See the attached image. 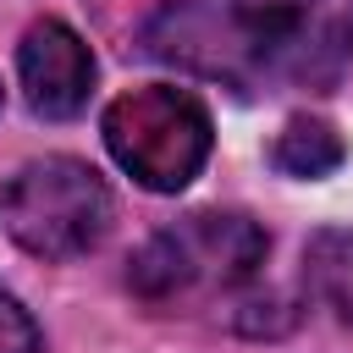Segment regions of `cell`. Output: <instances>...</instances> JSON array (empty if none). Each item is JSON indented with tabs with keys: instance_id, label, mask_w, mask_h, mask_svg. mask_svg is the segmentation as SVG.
<instances>
[{
	"instance_id": "cell-1",
	"label": "cell",
	"mask_w": 353,
	"mask_h": 353,
	"mask_svg": "<svg viewBox=\"0 0 353 353\" xmlns=\"http://www.w3.org/2000/svg\"><path fill=\"white\" fill-rule=\"evenodd\" d=\"M138 50L237 94H325L353 66V0H165Z\"/></svg>"
},
{
	"instance_id": "cell-2",
	"label": "cell",
	"mask_w": 353,
	"mask_h": 353,
	"mask_svg": "<svg viewBox=\"0 0 353 353\" xmlns=\"http://www.w3.org/2000/svg\"><path fill=\"white\" fill-rule=\"evenodd\" d=\"M270 232L237 210H193L171 226H160L132 259H127V287L149 309H188V303H215L248 287L265 270Z\"/></svg>"
},
{
	"instance_id": "cell-3",
	"label": "cell",
	"mask_w": 353,
	"mask_h": 353,
	"mask_svg": "<svg viewBox=\"0 0 353 353\" xmlns=\"http://www.w3.org/2000/svg\"><path fill=\"white\" fill-rule=\"evenodd\" d=\"M99 138L110 160L149 193H182L215 143V121L193 88L176 83H143L105 105Z\"/></svg>"
},
{
	"instance_id": "cell-4",
	"label": "cell",
	"mask_w": 353,
	"mask_h": 353,
	"mask_svg": "<svg viewBox=\"0 0 353 353\" xmlns=\"http://www.w3.org/2000/svg\"><path fill=\"white\" fill-rule=\"evenodd\" d=\"M110 188L88 160L44 154L0 182V226L33 259H77L110 232Z\"/></svg>"
},
{
	"instance_id": "cell-5",
	"label": "cell",
	"mask_w": 353,
	"mask_h": 353,
	"mask_svg": "<svg viewBox=\"0 0 353 353\" xmlns=\"http://www.w3.org/2000/svg\"><path fill=\"white\" fill-rule=\"evenodd\" d=\"M17 77L33 116L72 121L94 94V50L77 39V28H66L61 17H44L17 44Z\"/></svg>"
},
{
	"instance_id": "cell-6",
	"label": "cell",
	"mask_w": 353,
	"mask_h": 353,
	"mask_svg": "<svg viewBox=\"0 0 353 353\" xmlns=\"http://www.w3.org/2000/svg\"><path fill=\"white\" fill-rule=\"evenodd\" d=\"M303 281L342 325H353V226H325L309 237Z\"/></svg>"
},
{
	"instance_id": "cell-7",
	"label": "cell",
	"mask_w": 353,
	"mask_h": 353,
	"mask_svg": "<svg viewBox=\"0 0 353 353\" xmlns=\"http://www.w3.org/2000/svg\"><path fill=\"white\" fill-rule=\"evenodd\" d=\"M342 160H347V149H342L336 127H331V121H314V116H292V121L281 127V138L270 143V165H276L281 176H303V182L331 176Z\"/></svg>"
},
{
	"instance_id": "cell-8",
	"label": "cell",
	"mask_w": 353,
	"mask_h": 353,
	"mask_svg": "<svg viewBox=\"0 0 353 353\" xmlns=\"http://www.w3.org/2000/svg\"><path fill=\"white\" fill-rule=\"evenodd\" d=\"M0 353H39V325L11 292H0Z\"/></svg>"
},
{
	"instance_id": "cell-9",
	"label": "cell",
	"mask_w": 353,
	"mask_h": 353,
	"mask_svg": "<svg viewBox=\"0 0 353 353\" xmlns=\"http://www.w3.org/2000/svg\"><path fill=\"white\" fill-rule=\"evenodd\" d=\"M0 99H6V88H0Z\"/></svg>"
}]
</instances>
